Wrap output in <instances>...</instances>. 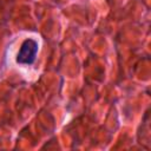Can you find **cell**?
<instances>
[{
    "label": "cell",
    "instance_id": "6da1fadb",
    "mask_svg": "<svg viewBox=\"0 0 151 151\" xmlns=\"http://www.w3.org/2000/svg\"><path fill=\"white\" fill-rule=\"evenodd\" d=\"M38 53V42L34 39H26L22 41L17 54V63L21 65H31L34 63Z\"/></svg>",
    "mask_w": 151,
    "mask_h": 151
}]
</instances>
